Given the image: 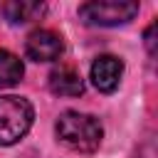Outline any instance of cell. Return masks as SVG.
I'll return each instance as SVG.
<instances>
[{
  "instance_id": "obj_1",
  "label": "cell",
  "mask_w": 158,
  "mask_h": 158,
  "mask_svg": "<svg viewBox=\"0 0 158 158\" xmlns=\"http://www.w3.org/2000/svg\"><path fill=\"white\" fill-rule=\"evenodd\" d=\"M57 136L59 141L79 153H94L101 146L104 128L96 116L79 114V111H64L57 118Z\"/></svg>"
},
{
  "instance_id": "obj_2",
  "label": "cell",
  "mask_w": 158,
  "mask_h": 158,
  "mask_svg": "<svg viewBox=\"0 0 158 158\" xmlns=\"http://www.w3.org/2000/svg\"><path fill=\"white\" fill-rule=\"evenodd\" d=\"M35 109L22 96H0V146L17 143L32 126Z\"/></svg>"
},
{
  "instance_id": "obj_3",
  "label": "cell",
  "mask_w": 158,
  "mask_h": 158,
  "mask_svg": "<svg viewBox=\"0 0 158 158\" xmlns=\"http://www.w3.org/2000/svg\"><path fill=\"white\" fill-rule=\"evenodd\" d=\"M138 15V2H128V0H94V2H84L79 7V17L89 25H99V27H114V25H123L128 20H133Z\"/></svg>"
},
{
  "instance_id": "obj_4",
  "label": "cell",
  "mask_w": 158,
  "mask_h": 158,
  "mask_svg": "<svg viewBox=\"0 0 158 158\" xmlns=\"http://www.w3.org/2000/svg\"><path fill=\"white\" fill-rule=\"evenodd\" d=\"M25 52L32 62H54L64 52V42L52 30H35L25 42Z\"/></svg>"
},
{
  "instance_id": "obj_5",
  "label": "cell",
  "mask_w": 158,
  "mask_h": 158,
  "mask_svg": "<svg viewBox=\"0 0 158 158\" xmlns=\"http://www.w3.org/2000/svg\"><path fill=\"white\" fill-rule=\"evenodd\" d=\"M121 77H123V62L118 57L101 54V57L94 59V64H91V84L99 91H104V94L116 91Z\"/></svg>"
},
{
  "instance_id": "obj_6",
  "label": "cell",
  "mask_w": 158,
  "mask_h": 158,
  "mask_svg": "<svg viewBox=\"0 0 158 158\" xmlns=\"http://www.w3.org/2000/svg\"><path fill=\"white\" fill-rule=\"evenodd\" d=\"M49 89L57 96H81L84 94V81H81L77 69L59 67L49 74Z\"/></svg>"
},
{
  "instance_id": "obj_7",
  "label": "cell",
  "mask_w": 158,
  "mask_h": 158,
  "mask_svg": "<svg viewBox=\"0 0 158 158\" xmlns=\"http://www.w3.org/2000/svg\"><path fill=\"white\" fill-rule=\"evenodd\" d=\"M44 5L42 2H27V0H15V2H5L2 5V12L5 17L12 22V25H25V22H32V20H40L44 15Z\"/></svg>"
},
{
  "instance_id": "obj_8",
  "label": "cell",
  "mask_w": 158,
  "mask_h": 158,
  "mask_svg": "<svg viewBox=\"0 0 158 158\" xmlns=\"http://www.w3.org/2000/svg\"><path fill=\"white\" fill-rule=\"evenodd\" d=\"M25 69H22V62L7 52V49H0V89H7V86H15L20 79H22Z\"/></svg>"
},
{
  "instance_id": "obj_9",
  "label": "cell",
  "mask_w": 158,
  "mask_h": 158,
  "mask_svg": "<svg viewBox=\"0 0 158 158\" xmlns=\"http://www.w3.org/2000/svg\"><path fill=\"white\" fill-rule=\"evenodd\" d=\"M156 22H151L148 25V30H146V47H148V54H156Z\"/></svg>"
}]
</instances>
